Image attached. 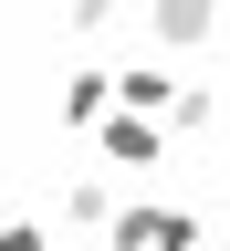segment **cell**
I'll use <instances>...</instances> for the list:
<instances>
[{
	"label": "cell",
	"instance_id": "obj_1",
	"mask_svg": "<svg viewBox=\"0 0 230 251\" xmlns=\"http://www.w3.org/2000/svg\"><path fill=\"white\" fill-rule=\"evenodd\" d=\"M188 241H199V220H188V209H147V199L105 230V251H188Z\"/></svg>",
	"mask_w": 230,
	"mask_h": 251
},
{
	"label": "cell",
	"instance_id": "obj_2",
	"mask_svg": "<svg viewBox=\"0 0 230 251\" xmlns=\"http://www.w3.org/2000/svg\"><path fill=\"white\" fill-rule=\"evenodd\" d=\"M94 157H105V168H157L168 136H157L147 115H105V126H94Z\"/></svg>",
	"mask_w": 230,
	"mask_h": 251
},
{
	"label": "cell",
	"instance_id": "obj_3",
	"mask_svg": "<svg viewBox=\"0 0 230 251\" xmlns=\"http://www.w3.org/2000/svg\"><path fill=\"white\" fill-rule=\"evenodd\" d=\"M105 105H115V74L105 63H74L63 74V126H105Z\"/></svg>",
	"mask_w": 230,
	"mask_h": 251
},
{
	"label": "cell",
	"instance_id": "obj_4",
	"mask_svg": "<svg viewBox=\"0 0 230 251\" xmlns=\"http://www.w3.org/2000/svg\"><path fill=\"white\" fill-rule=\"evenodd\" d=\"M63 220H74V230H115L126 209H115V188H105V178H74V188H63Z\"/></svg>",
	"mask_w": 230,
	"mask_h": 251
},
{
	"label": "cell",
	"instance_id": "obj_5",
	"mask_svg": "<svg viewBox=\"0 0 230 251\" xmlns=\"http://www.w3.org/2000/svg\"><path fill=\"white\" fill-rule=\"evenodd\" d=\"M0 251H52V241H42V220H0Z\"/></svg>",
	"mask_w": 230,
	"mask_h": 251
}]
</instances>
